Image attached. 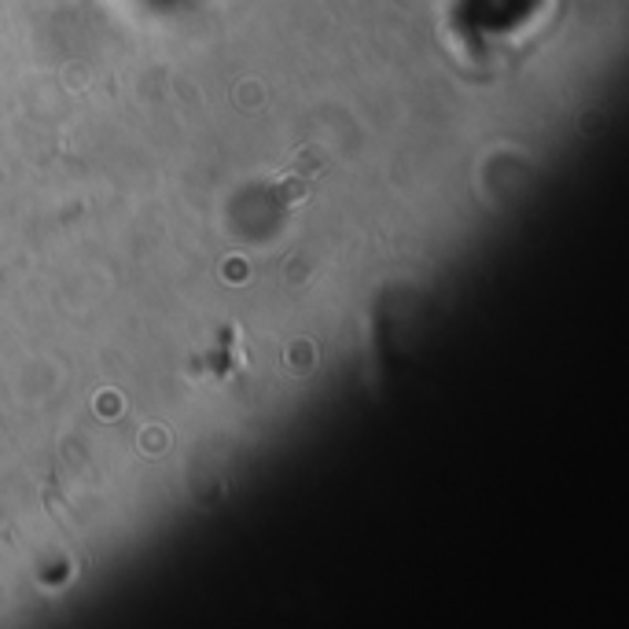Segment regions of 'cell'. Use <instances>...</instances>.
Instances as JSON below:
<instances>
[{
	"label": "cell",
	"mask_w": 629,
	"mask_h": 629,
	"mask_svg": "<svg viewBox=\"0 0 629 629\" xmlns=\"http://www.w3.org/2000/svg\"><path fill=\"white\" fill-rule=\"evenodd\" d=\"M320 169H324V155L320 152H302L299 158H295V166L283 174V181L277 188H272V203H277L280 210H288V207H299V203L310 199V192H313V181L320 177Z\"/></svg>",
	"instance_id": "obj_1"
},
{
	"label": "cell",
	"mask_w": 629,
	"mask_h": 629,
	"mask_svg": "<svg viewBox=\"0 0 629 629\" xmlns=\"http://www.w3.org/2000/svg\"><path fill=\"white\" fill-rule=\"evenodd\" d=\"M233 336H236V331L225 328V342H221V350H217V358H214V372L217 375H228V361H233Z\"/></svg>",
	"instance_id": "obj_2"
}]
</instances>
